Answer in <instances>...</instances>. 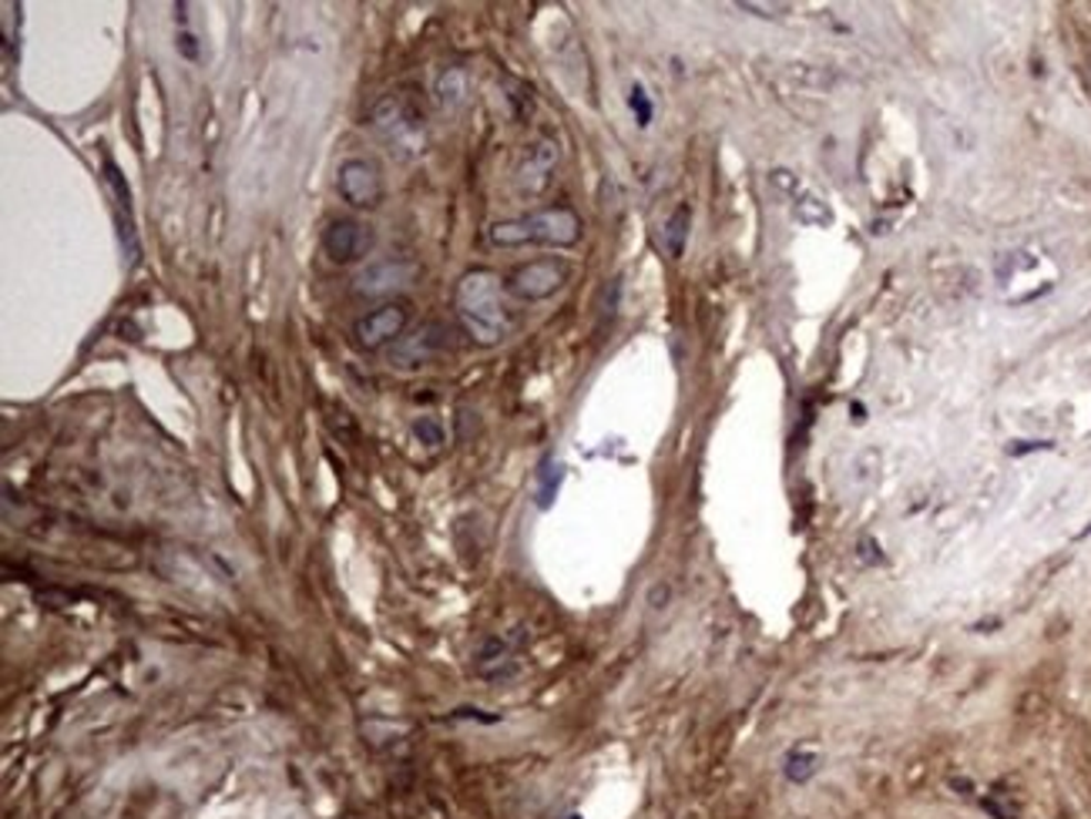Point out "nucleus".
Masks as SVG:
<instances>
[{
  "instance_id": "1a4fd4ad",
  "label": "nucleus",
  "mask_w": 1091,
  "mask_h": 819,
  "mask_svg": "<svg viewBox=\"0 0 1091 819\" xmlns=\"http://www.w3.org/2000/svg\"><path fill=\"white\" fill-rule=\"evenodd\" d=\"M450 346V330L444 323H424L414 336H404L393 346L389 360L396 366H427Z\"/></svg>"
},
{
  "instance_id": "ddd939ff",
  "label": "nucleus",
  "mask_w": 1091,
  "mask_h": 819,
  "mask_svg": "<svg viewBox=\"0 0 1091 819\" xmlns=\"http://www.w3.org/2000/svg\"><path fill=\"white\" fill-rule=\"evenodd\" d=\"M688 226H692V212H688V205H678V209L668 216L665 229H662V242H665V252L672 259H678L685 252V242H688Z\"/></svg>"
},
{
  "instance_id": "f257e3e1",
  "label": "nucleus",
  "mask_w": 1091,
  "mask_h": 819,
  "mask_svg": "<svg viewBox=\"0 0 1091 819\" xmlns=\"http://www.w3.org/2000/svg\"><path fill=\"white\" fill-rule=\"evenodd\" d=\"M454 310L464 326V333L480 346H498L505 343L511 323L501 299V279L490 269H470L460 276L454 292Z\"/></svg>"
},
{
  "instance_id": "7ed1b4c3",
  "label": "nucleus",
  "mask_w": 1091,
  "mask_h": 819,
  "mask_svg": "<svg viewBox=\"0 0 1091 819\" xmlns=\"http://www.w3.org/2000/svg\"><path fill=\"white\" fill-rule=\"evenodd\" d=\"M370 128L383 138V145L396 158H417L427 145L424 112L407 94H386L370 112Z\"/></svg>"
},
{
  "instance_id": "39448f33",
  "label": "nucleus",
  "mask_w": 1091,
  "mask_h": 819,
  "mask_svg": "<svg viewBox=\"0 0 1091 819\" xmlns=\"http://www.w3.org/2000/svg\"><path fill=\"white\" fill-rule=\"evenodd\" d=\"M571 269L568 262L561 259H534V262H524L511 272L508 279V292L524 299V302H541V299H551L558 289H564Z\"/></svg>"
},
{
  "instance_id": "a211bd4d",
  "label": "nucleus",
  "mask_w": 1091,
  "mask_h": 819,
  "mask_svg": "<svg viewBox=\"0 0 1091 819\" xmlns=\"http://www.w3.org/2000/svg\"><path fill=\"white\" fill-rule=\"evenodd\" d=\"M414 437L420 444H427V447H440L444 437H447V431H444V424L437 417H417L414 421Z\"/></svg>"
},
{
  "instance_id": "0eeeda50",
  "label": "nucleus",
  "mask_w": 1091,
  "mask_h": 819,
  "mask_svg": "<svg viewBox=\"0 0 1091 819\" xmlns=\"http://www.w3.org/2000/svg\"><path fill=\"white\" fill-rule=\"evenodd\" d=\"M420 276V266L414 259H383V262H373L366 266L356 282H353V292L363 296V299H380V296H393V292H401L407 286H414Z\"/></svg>"
},
{
  "instance_id": "20e7f679",
  "label": "nucleus",
  "mask_w": 1091,
  "mask_h": 819,
  "mask_svg": "<svg viewBox=\"0 0 1091 819\" xmlns=\"http://www.w3.org/2000/svg\"><path fill=\"white\" fill-rule=\"evenodd\" d=\"M411 326V305L407 302H383L380 310L366 313L356 320L353 326V336H356V346L366 350V353H376L383 346H396L404 340Z\"/></svg>"
},
{
  "instance_id": "6e6552de",
  "label": "nucleus",
  "mask_w": 1091,
  "mask_h": 819,
  "mask_svg": "<svg viewBox=\"0 0 1091 819\" xmlns=\"http://www.w3.org/2000/svg\"><path fill=\"white\" fill-rule=\"evenodd\" d=\"M370 249H373V232H370V226H363L356 219H336L323 232V252L336 266L360 262Z\"/></svg>"
},
{
  "instance_id": "f8f14e48",
  "label": "nucleus",
  "mask_w": 1091,
  "mask_h": 819,
  "mask_svg": "<svg viewBox=\"0 0 1091 819\" xmlns=\"http://www.w3.org/2000/svg\"><path fill=\"white\" fill-rule=\"evenodd\" d=\"M434 94H437V105L440 112H457L464 101H467V71L464 68H447L440 71L437 84H434Z\"/></svg>"
},
{
  "instance_id": "9b49d317",
  "label": "nucleus",
  "mask_w": 1091,
  "mask_h": 819,
  "mask_svg": "<svg viewBox=\"0 0 1091 819\" xmlns=\"http://www.w3.org/2000/svg\"><path fill=\"white\" fill-rule=\"evenodd\" d=\"M554 165H558V145H554L551 138H541L538 145L528 148V155H524V162H521V168H518V185H521L524 191H531V195L541 191V188L551 182Z\"/></svg>"
},
{
  "instance_id": "aec40b11",
  "label": "nucleus",
  "mask_w": 1091,
  "mask_h": 819,
  "mask_svg": "<svg viewBox=\"0 0 1091 819\" xmlns=\"http://www.w3.org/2000/svg\"><path fill=\"white\" fill-rule=\"evenodd\" d=\"M454 719H477V723H498V715H484L480 708H457Z\"/></svg>"
},
{
  "instance_id": "9d476101",
  "label": "nucleus",
  "mask_w": 1091,
  "mask_h": 819,
  "mask_svg": "<svg viewBox=\"0 0 1091 819\" xmlns=\"http://www.w3.org/2000/svg\"><path fill=\"white\" fill-rule=\"evenodd\" d=\"M521 672L515 649L508 639H484V645L477 649V675L490 678V682H508Z\"/></svg>"
},
{
  "instance_id": "f3484780",
  "label": "nucleus",
  "mask_w": 1091,
  "mask_h": 819,
  "mask_svg": "<svg viewBox=\"0 0 1091 819\" xmlns=\"http://www.w3.org/2000/svg\"><path fill=\"white\" fill-rule=\"evenodd\" d=\"M628 108H632V115H635L638 128H648V125H652L655 105H652V97H648V91H645L642 84H635V87H632V94H628Z\"/></svg>"
},
{
  "instance_id": "2eb2a0df",
  "label": "nucleus",
  "mask_w": 1091,
  "mask_h": 819,
  "mask_svg": "<svg viewBox=\"0 0 1091 819\" xmlns=\"http://www.w3.org/2000/svg\"><path fill=\"white\" fill-rule=\"evenodd\" d=\"M561 477H564V467L548 457L541 464V470H538V504L541 507H551V500H554V494L561 487Z\"/></svg>"
},
{
  "instance_id": "6ab92c4d",
  "label": "nucleus",
  "mask_w": 1091,
  "mask_h": 819,
  "mask_svg": "<svg viewBox=\"0 0 1091 819\" xmlns=\"http://www.w3.org/2000/svg\"><path fill=\"white\" fill-rule=\"evenodd\" d=\"M984 806H987L990 812H995L998 819H1018V809H1015L1008 799H1001V796H990V799H984Z\"/></svg>"
},
{
  "instance_id": "4468645a",
  "label": "nucleus",
  "mask_w": 1091,
  "mask_h": 819,
  "mask_svg": "<svg viewBox=\"0 0 1091 819\" xmlns=\"http://www.w3.org/2000/svg\"><path fill=\"white\" fill-rule=\"evenodd\" d=\"M820 753H810V749H797V753H789L786 756V763H782V773H786V779L789 782H810L817 773H820Z\"/></svg>"
},
{
  "instance_id": "423d86ee",
  "label": "nucleus",
  "mask_w": 1091,
  "mask_h": 819,
  "mask_svg": "<svg viewBox=\"0 0 1091 819\" xmlns=\"http://www.w3.org/2000/svg\"><path fill=\"white\" fill-rule=\"evenodd\" d=\"M336 191L353 209H376L383 201V175L370 158H346L336 172Z\"/></svg>"
},
{
  "instance_id": "dca6fc26",
  "label": "nucleus",
  "mask_w": 1091,
  "mask_h": 819,
  "mask_svg": "<svg viewBox=\"0 0 1091 819\" xmlns=\"http://www.w3.org/2000/svg\"><path fill=\"white\" fill-rule=\"evenodd\" d=\"M175 18H178V24H181L178 38H175L178 54L188 58V61H198V41H195V34L188 31V4H175Z\"/></svg>"
},
{
  "instance_id": "412c9836",
  "label": "nucleus",
  "mask_w": 1091,
  "mask_h": 819,
  "mask_svg": "<svg viewBox=\"0 0 1091 819\" xmlns=\"http://www.w3.org/2000/svg\"><path fill=\"white\" fill-rule=\"evenodd\" d=\"M668 594H672V591H668V584H655V588H652V594H648V604H652V608H665Z\"/></svg>"
},
{
  "instance_id": "f03ea898",
  "label": "nucleus",
  "mask_w": 1091,
  "mask_h": 819,
  "mask_svg": "<svg viewBox=\"0 0 1091 819\" xmlns=\"http://www.w3.org/2000/svg\"><path fill=\"white\" fill-rule=\"evenodd\" d=\"M584 226L571 205H554V209H541L521 219H508L490 226L487 239L490 246L501 249H521V246H558L568 249L581 239Z\"/></svg>"
}]
</instances>
